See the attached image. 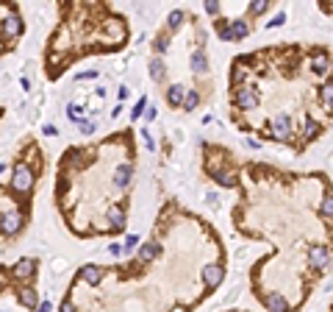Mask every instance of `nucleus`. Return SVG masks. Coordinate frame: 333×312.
<instances>
[{"label":"nucleus","instance_id":"obj_1","mask_svg":"<svg viewBox=\"0 0 333 312\" xmlns=\"http://www.w3.org/2000/svg\"><path fill=\"white\" fill-rule=\"evenodd\" d=\"M11 190L17 195H28L34 190V170L25 162H17L14 170H11Z\"/></svg>","mask_w":333,"mask_h":312},{"label":"nucleus","instance_id":"obj_2","mask_svg":"<svg viewBox=\"0 0 333 312\" xmlns=\"http://www.w3.org/2000/svg\"><path fill=\"white\" fill-rule=\"evenodd\" d=\"M22 17L20 11L14 9V6H6V17H3V45L9 48V45H14V39L22 34Z\"/></svg>","mask_w":333,"mask_h":312},{"label":"nucleus","instance_id":"obj_3","mask_svg":"<svg viewBox=\"0 0 333 312\" xmlns=\"http://www.w3.org/2000/svg\"><path fill=\"white\" fill-rule=\"evenodd\" d=\"M230 103L236 106L239 111H247V109H255L258 106V95H255L253 87H230Z\"/></svg>","mask_w":333,"mask_h":312},{"label":"nucleus","instance_id":"obj_4","mask_svg":"<svg viewBox=\"0 0 333 312\" xmlns=\"http://www.w3.org/2000/svg\"><path fill=\"white\" fill-rule=\"evenodd\" d=\"M25 226V215L22 212H0V234L3 237H14Z\"/></svg>","mask_w":333,"mask_h":312},{"label":"nucleus","instance_id":"obj_5","mask_svg":"<svg viewBox=\"0 0 333 312\" xmlns=\"http://www.w3.org/2000/svg\"><path fill=\"white\" fill-rule=\"evenodd\" d=\"M34 276H37V260H31V257L20 260L11 268V279L14 281H25V279H34Z\"/></svg>","mask_w":333,"mask_h":312},{"label":"nucleus","instance_id":"obj_6","mask_svg":"<svg viewBox=\"0 0 333 312\" xmlns=\"http://www.w3.org/2000/svg\"><path fill=\"white\" fill-rule=\"evenodd\" d=\"M308 262H311V270H325L328 268V262H330V251L328 248H322V245H317V248H311L308 251Z\"/></svg>","mask_w":333,"mask_h":312},{"label":"nucleus","instance_id":"obj_7","mask_svg":"<svg viewBox=\"0 0 333 312\" xmlns=\"http://www.w3.org/2000/svg\"><path fill=\"white\" fill-rule=\"evenodd\" d=\"M130 179H134V164L130 162H125V164H120V167L114 170V184L120 187V190H128Z\"/></svg>","mask_w":333,"mask_h":312},{"label":"nucleus","instance_id":"obj_8","mask_svg":"<svg viewBox=\"0 0 333 312\" xmlns=\"http://www.w3.org/2000/svg\"><path fill=\"white\" fill-rule=\"evenodd\" d=\"M106 217L111 220V229H114V232H122L125 229V207H120V204H111Z\"/></svg>","mask_w":333,"mask_h":312},{"label":"nucleus","instance_id":"obj_9","mask_svg":"<svg viewBox=\"0 0 333 312\" xmlns=\"http://www.w3.org/2000/svg\"><path fill=\"white\" fill-rule=\"evenodd\" d=\"M222 279H225V270H222V265H208V268L203 270V281H206L208 287H211V290H214V287H217Z\"/></svg>","mask_w":333,"mask_h":312},{"label":"nucleus","instance_id":"obj_10","mask_svg":"<svg viewBox=\"0 0 333 312\" xmlns=\"http://www.w3.org/2000/svg\"><path fill=\"white\" fill-rule=\"evenodd\" d=\"M78 276L86 285H100V279H103V270L97 268V265H83V268H78Z\"/></svg>","mask_w":333,"mask_h":312},{"label":"nucleus","instance_id":"obj_11","mask_svg":"<svg viewBox=\"0 0 333 312\" xmlns=\"http://www.w3.org/2000/svg\"><path fill=\"white\" fill-rule=\"evenodd\" d=\"M183 101H186V90H183L181 84H172L170 90H166V103H170L172 109H181Z\"/></svg>","mask_w":333,"mask_h":312},{"label":"nucleus","instance_id":"obj_12","mask_svg":"<svg viewBox=\"0 0 333 312\" xmlns=\"http://www.w3.org/2000/svg\"><path fill=\"white\" fill-rule=\"evenodd\" d=\"M17 298H20V304H22V307H28V309H37L39 307V296H37L34 287H20Z\"/></svg>","mask_w":333,"mask_h":312},{"label":"nucleus","instance_id":"obj_13","mask_svg":"<svg viewBox=\"0 0 333 312\" xmlns=\"http://www.w3.org/2000/svg\"><path fill=\"white\" fill-rule=\"evenodd\" d=\"M158 254H161V245H158L156 240H150V243H145L139 248V262H153Z\"/></svg>","mask_w":333,"mask_h":312},{"label":"nucleus","instance_id":"obj_14","mask_svg":"<svg viewBox=\"0 0 333 312\" xmlns=\"http://www.w3.org/2000/svg\"><path fill=\"white\" fill-rule=\"evenodd\" d=\"M189 64L194 67V73H206V70H208V64H206V53H203V50L192 53V59H189Z\"/></svg>","mask_w":333,"mask_h":312},{"label":"nucleus","instance_id":"obj_15","mask_svg":"<svg viewBox=\"0 0 333 312\" xmlns=\"http://www.w3.org/2000/svg\"><path fill=\"white\" fill-rule=\"evenodd\" d=\"M322 106L328 115H333V81H328V84L322 87Z\"/></svg>","mask_w":333,"mask_h":312},{"label":"nucleus","instance_id":"obj_16","mask_svg":"<svg viewBox=\"0 0 333 312\" xmlns=\"http://www.w3.org/2000/svg\"><path fill=\"white\" fill-rule=\"evenodd\" d=\"M200 106V95L194 90H186V101H183V106L181 109H186V111H194Z\"/></svg>","mask_w":333,"mask_h":312},{"label":"nucleus","instance_id":"obj_17","mask_svg":"<svg viewBox=\"0 0 333 312\" xmlns=\"http://www.w3.org/2000/svg\"><path fill=\"white\" fill-rule=\"evenodd\" d=\"M150 75H153V81H161V78H164V64H161V59H153Z\"/></svg>","mask_w":333,"mask_h":312},{"label":"nucleus","instance_id":"obj_18","mask_svg":"<svg viewBox=\"0 0 333 312\" xmlns=\"http://www.w3.org/2000/svg\"><path fill=\"white\" fill-rule=\"evenodd\" d=\"M67 115H70V120H73V123H81V117H83V109H81L78 103H70V106H67Z\"/></svg>","mask_w":333,"mask_h":312},{"label":"nucleus","instance_id":"obj_19","mask_svg":"<svg viewBox=\"0 0 333 312\" xmlns=\"http://www.w3.org/2000/svg\"><path fill=\"white\" fill-rule=\"evenodd\" d=\"M322 215L325 217H333V195H330V192L325 195V201H322Z\"/></svg>","mask_w":333,"mask_h":312},{"label":"nucleus","instance_id":"obj_20","mask_svg":"<svg viewBox=\"0 0 333 312\" xmlns=\"http://www.w3.org/2000/svg\"><path fill=\"white\" fill-rule=\"evenodd\" d=\"M181 20H183V11L178 9V11H172V14L166 17V25H170V28H175V25H178V22H181Z\"/></svg>","mask_w":333,"mask_h":312},{"label":"nucleus","instance_id":"obj_21","mask_svg":"<svg viewBox=\"0 0 333 312\" xmlns=\"http://www.w3.org/2000/svg\"><path fill=\"white\" fill-rule=\"evenodd\" d=\"M78 131H81V134H92V131H94V123L81 120V123H78Z\"/></svg>","mask_w":333,"mask_h":312},{"label":"nucleus","instance_id":"obj_22","mask_svg":"<svg viewBox=\"0 0 333 312\" xmlns=\"http://www.w3.org/2000/svg\"><path fill=\"white\" fill-rule=\"evenodd\" d=\"M145 103H147V98H142V101H139V103L134 106V115H130V117H139L142 111H145Z\"/></svg>","mask_w":333,"mask_h":312},{"label":"nucleus","instance_id":"obj_23","mask_svg":"<svg viewBox=\"0 0 333 312\" xmlns=\"http://www.w3.org/2000/svg\"><path fill=\"white\" fill-rule=\"evenodd\" d=\"M58 312H78V309H75V304H73V301H70V298H67V301L61 304V309H58Z\"/></svg>","mask_w":333,"mask_h":312},{"label":"nucleus","instance_id":"obj_24","mask_svg":"<svg viewBox=\"0 0 333 312\" xmlns=\"http://www.w3.org/2000/svg\"><path fill=\"white\" fill-rule=\"evenodd\" d=\"M283 20H286V14H283V11H281V14H278V17H272V22H270V28H278V25H281V22Z\"/></svg>","mask_w":333,"mask_h":312},{"label":"nucleus","instance_id":"obj_25","mask_svg":"<svg viewBox=\"0 0 333 312\" xmlns=\"http://www.w3.org/2000/svg\"><path fill=\"white\" fill-rule=\"evenodd\" d=\"M206 11L208 14H219V6L217 3H206Z\"/></svg>","mask_w":333,"mask_h":312},{"label":"nucleus","instance_id":"obj_26","mask_svg":"<svg viewBox=\"0 0 333 312\" xmlns=\"http://www.w3.org/2000/svg\"><path fill=\"white\" fill-rule=\"evenodd\" d=\"M117 95H120V101H128L130 90H128V87H120V92H117Z\"/></svg>","mask_w":333,"mask_h":312},{"label":"nucleus","instance_id":"obj_27","mask_svg":"<svg viewBox=\"0 0 333 312\" xmlns=\"http://www.w3.org/2000/svg\"><path fill=\"white\" fill-rule=\"evenodd\" d=\"M136 243H139V240H136V237H134V234H130V237H125V245H128V248H134V245H136Z\"/></svg>","mask_w":333,"mask_h":312},{"label":"nucleus","instance_id":"obj_28","mask_svg":"<svg viewBox=\"0 0 333 312\" xmlns=\"http://www.w3.org/2000/svg\"><path fill=\"white\" fill-rule=\"evenodd\" d=\"M109 251H111V257H120V251H122V248L114 243V245H109Z\"/></svg>","mask_w":333,"mask_h":312},{"label":"nucleus","instance_id":"obj_29","mask_svg":"<svg viewBox=\"0 0 333 312\" xmlns=\"http://www.w3.org/2000/svg\"><path fill=\"white\" fill-rule=\"evenodd\" d=\"M45 134H47V137H53V134H58V128L56 126H45Z\"/></svg>","mask_w":333,"mask_h":312},{"label":"nucleus","instance_id":"obj_30","mask_svg":"<svg viewBox=\"0 0 333 312\" xmlns=\"http://www.w3.org/2000/svg\"><path fill=\"white\" fill-rule=\"evenodd\" d=\"M34 312H50V304H47V301H45V304H39V307L34 309Z\"/></svg>","mask_w":333,"mask_h":312},{"label":"nucleus","instance_id":"obj_31","mask_svg":"<svg viewBox=\"0 0 333 312\" xmlns=\"http://www.w3.org/2000/svg\"><path fill=\"white\" fill-rule=\"evenodd\" d=\"M330 70H333V64H330Z\"/></svg>","mask_w":333,"mask_h":312}]
</instances>
